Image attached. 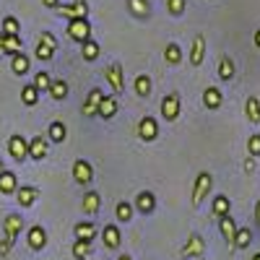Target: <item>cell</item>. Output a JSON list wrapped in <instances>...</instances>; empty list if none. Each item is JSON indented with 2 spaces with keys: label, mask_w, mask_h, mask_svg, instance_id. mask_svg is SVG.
<instances>
[{
  "label": "cell",
  "mask_w": 260,
  "mask_h": 260,
  "mask_svg": "<svg viewBox=\"0 0 260 260\" xmlns=\"http://www.w3.org/2000/svg\"><path fill=\"white\" fill-rule=\"evenodd\" d=\"M117 260H133V257H130V255H120Z\"/></svg>",
  "instance_id": "obj_50"
},
{
  "label": "cell",
  "mask_w": 260,
  "mask_h": 260,
  "mask_svg": "<svg viewBox=\"0 0 260 260\" xmlns=\"http://www.w3.org/2000/svg\"><path fill=\"white\" fill-rule=\"evenodd\" d=\"M224 104V94L219 86H208V89L203 91V107L206 110H221Z\"/></svg>",
  "instance_id": "obj_16"
},
{
  "label": "cell",
  "mask_w": 260,
  "mask_h": 260,
  "mask_svg": "<svg viewBox=\"0 0 260 260\" xmlns=\"http://www.w3.org/2000/svg\"><path fill=\"white\" fill-rule=\"evenodd\" d=\"M185 8H187V0H167V11L172 16H182Z\"/></svg>",
  "instance_id": "obj_42"
},
{
  "label": "cell",
  "mask_w": 260,
  "mask_h": 260,
  "mask_svg": "<svg viewBox=\"0 0 260 260\" xmlns=\"http://www.w3.org/2000/svg\"><path fill=\"white\" fill-rule=\"evenodd\" d=\"M21 229H24V219H21V213H8L6 216V224H3V232H6V237H3V242H0V255H11V250H13V245H16V240H18V234H21Z\"/></svg>",
  "instance_id": "obj_1"
},
{
  "label": "cell",
  "mask_w": 260,
  "mask_h": 260,
  "mask_svg": "<svg viewBox=\"0 0 260 260\" xmlns=\"http://www.w3.org/2000/svg\"><path fill=\"white\" fill-rule=\"evenodd\" d=\"M255 169H257V164H255V156H247V159H245V172H247V175H252Z\"/></svg>",
  "instance_id": "obj_44"
},
{
  "label": "cell",
  "mask_w": 260,
  "mask_h": 260,
  "mask_svg": "<svg viewBox=\"0 0 260 260\" xmlns=\"http://www.w3.org/2000/svg\"><path fill=\"white\" fill-rule=\"evenodd\" d=\"M161 117L167 120V122H175L177 117H180V112H182V99H180V94L177 91H172V94H167L164 99H161Z\"/></svg>",
  "instance_id": "obj_3"
},
{
  "label": "cell",
  "mask_w": 260,
  "mask_h": 260,
  "mask_svg": "<svg viewBox=\"0 0 260 260\" xmlns=\"http://www.w3.org/2000/svg\"><path fill=\"white\" fill-rule=\"evenodd\" d=\"M245 117L252 125H260V99L257 96H247V102H245Z\"/></svg>",
  "instance_id": "obj_30"
},
{
  "label": "cell",
  "mask_w": 260,
  "mask_h": 260,
  "mask_svg": "<svg viewBox=\"0 0 260 260\" xmlns=\"http://www.w3.org/2000/svg\"><path fill=\"white\" fill-rule=\"evenodd\" d=\"M154 208H156V195L151 192V190H141L138 195H136V211H141V213H154Z\"/></svg>",
  "instance_id": "obj_14"
},
{
  "label": "cell",
  "mask_w": 260,
  "mask_h": 260,
  "mask_svg": "<svg viewBox=\"0 0 260 260\" xmlns=\"http://www.w3.org/2000/svg\"><path fill=\"white\" fill-rule=\"evenodd\" d=\"M91 255V242L89 240H76L73 242V257L76 260H89Z\"/></svg>",
  "instance_id": "obj_37"
},
{
  "label": "cell",
  "mask_w": 260,
  "mask_h": 260,
  "mask_svg": "<svg viewBox=\"0 0 260 260\" xmlns=\"http://www.w3.org/2000/svg\"><path fill=\"white\" fill-rule=\"evenodd\" d=\"M211 211H213V216H219V219H221V216H226V213L232 211V201L226 198V195H216Z\"/></svg>",
  "instance_id": "obj_35"
},
{
  "label": "cell",
  "mask_w": 260,
  "mask_h": 260,
  "mask_svg": "<svg viewBox=\"0 0 260 260\" xmlns=\"http://www.w3.org/2000/svg\"><path fill=\"white\" fill-rule=\"evenodd\" d=\"M73 234H76V240H94L96 237V226H94V221H78L76 226H73Z\"/></svg>",
  "instance_id": "obj_29"
},
{
  "label": "cell",
  "mask_w": 260,
  "mask_h": 260,
  "mask_svg": "<svg viewBox=\"0 0 260 260\" xmlns=\"http://www.w3.org/2000/svg\"><path fill=\"white\" fill-rule=\"evenodd\" d=\"M47 151H50V138L34 136V138L29 141V159L42 161V159H47Z\"/></svg>",
  "instance_id": "obj_10"
},
{
  "label": "cell",
  "mask_w": 260,
  "mask_h": 260,
  "mask_svg": "<svg viewBox=\"0 0 260 260\" xmlns=\"http://www.w3.org/2000/svg\"><path fill=\"white\" fill-rule=\"evenodd\" d=\"M198 260H201V257H198Z\"/></svg>",
  "instance_id": "obj_53"
},
{
  "label": "cell",
  "mask_w": 260,
  "mask_h": 260,
  "mask_svg": "<svg viewBox=\"0 0 260 260\" xmlns=\"http://www.w3.org/2000/svg\"><path fill=\"white\" fill-rule=\"evenodd\" d=\"M37 198H39V190L34 185H24V187L16 190V201H18L21 208H31L37 203Z\"/></svg>",
  "instance_id": "obj_13"
},
{
  "label": "cell",
  "mask_w": 260,
  "mask_h": 260,
  "mask_svg": "<svg viewBox=\"0 0 260 260\" xmlns=\"http://www.w3.org/2000/svg\"><path fill=\"white\" fill-rule=\"evenodd\" d=\"M11 71H13L16 76H26V73L31 71V60H29V55H26V52L13 55V57H11Z\"/></svg>",
  "instance_id": "obj_21"
},
{
  "label": "cell",
  "mask_w": 260,
  "mask_h": 260,
  "mask_svg": "<svg viewBox=\"0 0 260 260\" xmlns=\"http://www.w3.org/2000/svg\"><path fill=\"white\" fill-rule=\"evenodd\" d=\"M250 242H252V232L247 226H240V229H237V234H234L232 250H245V247H250Z\"/></svg>",
  "instance_id": "obj_33"
},
{
  "label": "cell",
  "mask_w": 260,
  "mask_h": 260,
  "mask_svg": "<svg viewBox=\"0 0 260 260\" xmlns=\"http://www.w3.org/2000/svg\"><path fill=\"white\" fill-rule=\"evenodd\" d=\"M255 221H257V224H260V201H257V203H255Z\"/></svg>",
  "instance_id": "obj_47"
},
{
  "label": "cell",
  "mask_w": 260,
  "mask_h": 260,
  "mask_svg": "<svg viewBox=\"0 0 260 260\" xmlns=\"http://www.w3.org/2000/svg\"><path fill=\"white\" fill-rule=\"evenodd\" d=\"M216 73H219V78H221V81H232V78H234V73H237L234 60H232L229 55H221V57H219V65H216Z\"/></svg>",
  "instance_id": "obj_19"
},
{
  "label": "cell",
  "mask_w": 260,
  "mask_h": 260,
  "mask_svg": "<svg viewBox=\"0 0 260 260\" xmlns=\"http://www.w3.org/2000/svg\"><path fill=\"white\" fill-rule=\"evenodd\" d=\"M219 229H221L224 240H226V245H229V250H232V245H234V234H237V224H234V219H232L229 213L219 219Z\"/></svg>",
  "instance_id": "obj_24"
},
{
  "label": "cell",
  "mask_w": 260,
  "mask_h": 260,
  "mask_svg": "<svg viewBox=\"0 0 260 260\" xmlns=\"http://www.w3.org/2000/svg\"><path fill=\"white\" fill-rule=\"evenodd\" d=\"M102 240H104V247H107V250H117L120 242H122V234H120V229H117L115 224H107V226L102 229Z\"/></svg>",
  "instance_id": "obj_18"
},
{
  "label": "cell",
  "mask_w": 260,
  "mask_h": 260,
  "mask_svg": "<svg viewBox=\"0 0 260 260\" xmlns=\"http://www.w3.org/2000/svg\"><path fill=\"white\" fill-rule=\"evenodd\" d=\"M16 190H18L16 175L8 172V169H3V172H0V192H3V195H16Z\"/></svg>",
  "instance_id": "obj_23"
},
{
  "label": "cell",
  "mask_w": 260,
  "mask_h": 260,
  "mask_svg": "<svg viewBox=\"0 0 260 260\" xmlns=\"http://www.w3.org/2000/svg\"><path fill=\"white\" fill-rule=\"evenodd\" d=\"M47 138H50L52 143H62L65 138H68V125L60 122V120L50 122V125H47Z\"/></svg>",
  "instance_id": "obj_22"
},
{
  "label": "cell",
  "mask_w": 260,
  "mask_h": 260,
  "mask_svg": "<svg viewBox=\"0 0 260 260\" xmlns=\"http://www.w3.org/2000/svg\"><path fill=\"white\" fill-rule=\"evenodd\" d=\"M34 55H37V60L47 62V60H52V57H55V47H52V45H47L45 39H39V45H37Z\"/></svg>",
  "instance_id": "obj_39"
},
{
  "label": "cell",
  "mask_w": 260,
  "mask_h": 260,
  "mask_svg": "<svg viewBox=\"0 0 260 260\" xmlns=\"http://www.w3.org/2000/svg\"><path fill=\"white\" fill-rule=\"evenodd\" d=\"M252 260H260V252H255V255H252Z\"/></svg>",
  "instance_id": "obj_51"
},
{
  "label": "cell",
  "mask_w": 260,
  "mask_h": 260,
  "mask_svg": "<svg viewBox=\"0 0 260 260\" xmlns=\"http://www.w3.org/2000/svg\"><path fill=\"white\" fill-rule=\"evenodd\" d=\"M104 76H107V83H110V89H112V94L115 96H120L122 91H125V78H122V65L120 62H112L110 68L104 71Z\"/></svg>",
  "instance_id": "obj_6"
},
{
  "label": "cell",
  "mask_w": 260,
  "mask_h": 260,
  "mask_svg": "<svg viewBox=\"0 0 260 260\" xmlns=\"http://www.w3.org/2000/svg\"><path fill=\"white\" fill-rule=\"evenodd\" d=\"M164 62L167 65H180L182 62V47L175 45V42H169V45L164 47Z\"/></svg>",
  "instance_id": "obj_32"
},
{
  "label": "cell",
  "mask_w": 260,
  "mask_h": 260,
  "mask_svg": "<svg viewBox=\"0 0 260 260\" xmlns=\"http://www.w3.org/2000/svg\"><path fill=\"white\" fill-rule=\"evenodd\" d=\"M68 91H71L68 89V81H62V78L60 81H52V86H50V96L55 102H62L65 96H68Z\"/></svg>",
  "instance_id": "obj_36"
},
{
  "label": "cell",
  "mask_w": 260,
  "mask_h": 260,
  "mask_svg": "<svg viewBox=\"0 0 260 260\" xmlns=\"http://www.w3.org/2000/svg\"><path fill=\"white\" fill-rule=\"evenodd\" d=\"M42 3H45V8H52V11H55V8L60 6V0H42Z\"/></svg>",
  "instance_id": "obj_46"
},
{
  "label": "cell",
  "mask_w": 260,
  "mask_h": 260,
  "mask_svg": "<svg viewBox=\"0 0 260 260\" xmlns=\"http://www.w3.org/2000/svg\"><path fill=\"white\" fill-rule=\"evenodd\" d=\"M6 169V164H3V159H0V172H3Z\"/></svg>",
  "instance_id": "obj_52"
},
{
  "label": "cell",
  "mask_w": 260,
  "mask_h": 260,
  "mask_svg": "<svg viewBox=\"0 0 260 260\" xmlns=\"http://www.w3.org/2000/svg\"><path fill=\"white\" fill-rule=\"evenodd\" d=\"M247 154L250 156H260V133H252L250 138H247Z\"/></svg>",
  "instance_id": "obj_43"
},
{
  "label": "cell",
  "mask_w": 260,
  "mask_h": 260,
  "mask_svg": "<svg viewBox=\"0 0 260 260\" xmlns=\"http://www.w3.org/2000/svg\"><path fill=\"white\" fill-rule=\"evenodd\" d=\"M21 102H24L26 107H34L37 102H39V89L34 83H29V86H24V89H21Z\"/></svg>",
  "instance_id": "obj_38"
},
{
  "label": "cell",
  "mask_w": 260,
  "mask_h": 260,
  "mask_svg": "<svg viewBox=\"0 0 260 260\" xmlns=\"http://www.w3.org/2000/svg\"><path fill=\"white\" fill-rule=\"evenodd\" d=\"M120 110V104H117V96H104L102 104H99V117L102 120H112Z\"/></svg>",
  "instance_id": "obj_25"
},
{
  "label": "cell",
  "mask_w": 260,
  "mask_h": 260,
  "mask_svg": "<svg viewBox=\"0 0 260 260\" xmlns=\"http://www.w3.org/2000/svg\"><path fill=\"white\" fill-rule=\"evenodd\" d=\"M8 154H11L16 161H24V159H29V141H26L24 136L13 133V136L8 138Z\"/></svg>",
  "instance_id": "obj_7"
},
{
  "label": "cell",
  "mask_w": 260,
  "mask_h": 260,
  "mask_svg": "<svg viewBox=\"0 0 260 260\" xmlns=\"http://www.w3.org/2000/svg\"><path fill=\"white\" fill-rule=\"evenodd\" d=\"M34 86H37L39 91H50V86H52L50 73H47V71H39V73L34 76Z\"/></svg>",
  "instance_id": "obj_41"
},
{
  "label": "cell",
  "mask_w": 260,
  "mask_h": 260,
  "mask_svg": "<svg viewBox=\"0 0 260 260\" xmlns=\"http://www.w3.org/2000/svg\"><path fill=\"white\" fill-rule=\"evenodd\" d=\"M0 29H3V34H21V24L16 16H6L3 24H0Z\"/></svg>",
  "instance_id": "obj_40"
},
{
  "label": "cell",
  "mask_w": 260,
  "mask_h": 260,
  "mask_svg": "<svg viewBox=\"0 0 260 260\" xmlns=\"http://www.w3.org/2000/svg\"><path fill=\"white\" fill-rule=\"evenodd\" d=\"M24 52V42H21V34H6V42H3V55H18Z\"/></svg>",
  "instance_id": "obj_27"
},
{
  "label": "cell",
  "mask_w": 260,
  "mask_h": 260,
  "mask_svg": "<svg viewBox=\"0 0 260 260\" xmlns=\"http://www.w3.org/2000/svg\"><path fill=\"white\" fill-rule=\"evenodd\" d=\"M26 242H29V247H31V250H42V247H47V232H45V226L34 224V226L26 232Z\"/></svg>",
  "instance_id": "obj_15"
},
{
  "label": "cell",
  "mask_w": 260,
  "mask_h": 260,
  "mask_svg": "<svg viewBox=\"0 0 260 260\" xmlns=\"http://www.w3.org/2000/svg\"><path fill=\"white\" fill-rule=\"evenodd\" d=\"M211 190H213V175L211 172H198L195 185H192V208H198Z\"/></svg>",
  "instance_id": "obj_2"
},
{
  "label": "cell",
  "mask_w": 260,
  "mask_h": 260,
  "mask_svg": "<svg viewBox=\"0 0 260 260\" xmlns=\"http://www.w3.org/2000/svg\"><path fill=\"white\" fill-rule=\"evenodd\" d=\"M39 39H45V42H47V45H52V47L57 50V39H55V37H52L50 31H42V37H39Z\"/></svg>",
  "instance_id": "obj_45"
},
{
  "label": "cell",
  "mask_w": 260,
  "mask_h": 260,
  "mask_svg": "<svg viewBox=\"0 0 260 260\" xmlns=\"http://www.w3.org/2000/svg\"><path fill=\"white\" fill-rule=\"evenodd\" d=\"M102 99H104V91H102V89H91L89 96H86V102H83V107H81V112H83L86 117L99 115V104H102Z\"/></svg>",
  "instance_id": "obj_11"
},
{
  "label": "cell",
  "mask_w": 260,
  "mask_h": 260,
  "mask_svg": "<svg viewBox=\"0 0 260 260\" xmlns=\"http://www.w3.org/2000/svg\"><path fill=\"white\" fill-rule=\"evenodd\" d=\"M203 250H206L203 237H201V234H192L190 240L185 242V247H182V257H201Z\"/></svg>",
  "instance_id": "obj_17"
},
{
  "label": "cell",
  "mask_w": 260,
  "mask_h": 260,
  "mask_svg": "<svg viewBox=\"0 0 260 260\" xmlns=\"http://www.w3.org/2000/svg\"><path fill=\"white\" fill-rule=\"evenodd\" d=\"M55 11H57V16L68 18V21H73V18H89V3H83V0H78V3H68V6L60 3Z\"/></svg>",
  "instance_id": "obj_5"
},
{
  "label": "cell",
  "mask_w": 260,
  "mask_h": 260,
  "mask_svg": "<svg viewBox=\"0 0 260 260\" xmlns=\"http://www.w3.org/2000/svg\"><path fill=\"white\" fill-rule=\"evenodd\" d=\"M203 57H206V37L195 34L192 47H190V65H192V68H198V65H203Z\"/></svg>",
  "instance_id": "obj_12"
},
{
  "label": "cell",
  "mask_w": 260,
  "mask_h": 260,
  "mask_svg": "<svg viewBox=\"0 0 260 260\" xmlns=\"http://www.w3.org/2000/svg\"><path fill=\"white\" fill-rule=\"evenodd\" d=\"M133 89H136V94H138L141 99H148V96H151V91H154L151 76H148V73H138V76H136V81H133Z\"/></svg>",
  "instance_id": "obj_20"
},
{
  "label": "cell",
  "mask_w": 260,
  "mask_h": 260,
  "mask_svg": "<svg viewBox=\"0 0 260 260\" xmlns=\"http://www.w3.org/2000/svg\"><path fill=\"white\" fill-rule=\"evenodd\" d=\"M99 208H102L99 192H96V190H89V192L83 195V211L89 213V216H94V213H99Z\"/></svg>",
  "instance_id": "obj_31"
},
{
  "label": "cell",
  "mask_w": 260,
  "mask_h": 260,
  "mask_svg": "<svg viewBox=\"0 0 260 260\" xmlns=\"http://www.w3.org/2000/svg\"><path fill=\"white\" fill-rule=\"evenodd\" d=\"M68 37L76 39V42H83L86 39H91V24H89V18H73L68 21Z\"/></svg>",
  "instance_id": "obj_4"
},
{
  "label": "cell",
  "mask_w": 260,
  "mask_h": 260,
  "mask_svg": "<svg viewBox=\"0 0 260 260\" xmlns=\"http://www.w3.org/2000/svg\"><path fill=\"white\" fill-rule=\"evenodd\" d=\"M73 180L78 185H89L94 180V167L91 161H86V159H76L73 161Z\"/></svg>",
  "instance_id": "obj_9"
},
{
  "label": "cell",
  "mask_w": 260,
  "mask_h": 260,
  "mask_svg": "<svg viewBox=\"0 0 260 260\" xmlns=\"http://www.w3.org/2000/svg\"><path fill=\"white\" fill-rule=\"evenodd\" d=\"M138 138L146 141V143L159 138V122H156V117H151V115L141 117V122H138Z\"/></svg>",
  "instance_id": "obj_8"
},
{
  "label": "cell",
  "mask_w": 260,
  "mask_h": 260,
  "mask_svg": "<svg viewBox=\"0 0 260 260\" xmlns=\"http://www.w3.org/2000/svg\"><path fill=\"white\" fill-rule=\"evenodd\" d=\"M3 42H6V34H3V29H0V52H3Z\"/></svg>",
  "instance_id": "obj_49"
},
{
  "label": "cell",
  "mask_w": 260,
  "mask_h": 260,
  "mask_svg": "<svg viewBox=\"0 0 260 260\" xmlns=\"http://www.w3.org/2000/svg\"><path fill=\"white\" fill-rule=\"evenodd\" d=\"M133 213H136V206H130L127 201H120L115 206V216H117V221H122V224H127L130 219H133Z\"/></svg>",
  "instance_id": "obj_34"
},
{
  "label": "cell",
  "mask_w": 260,
  "mask_h": 260,
  "mask_svg": "<svg viewBox=\"0 0 260 260\" xmlns=\"http://www.w3.org/2000/svg\"><path fill=\"white\" fill-rule=\"evenodd\" d=\"M125 3H127V11L136 18H148L151 16V0H125Z\"/></svg>",
  "instance_id": "obj_26"
},
{
  "label": "cell",
  "mask_w": 260,
  "mask_h": 260,
  "mask_svg": "<svg viewBox=\"0 0 260 260\" xmlns=\"http://www.w3.org/2000/svg\"><path fill=\"white\" fill-rule=\"evenodd\" d=\"M255 47L260 50V29H255Z\"/></svg>",
  "instance_id": "obj_48"
},
{
  "label": "cell",
  "mask_w": 260,
  "mask_h": 260,
  "mask_svg": "<svg viewBox=\"0 0 260 260\" xmlns=\"http://www.w3.org/2000/svg\"><path fill=\"white\" fill-rule=\"evenodd\" d=\"M99 55H102L99 42H94V39H86L83 45H81V57H83L86 62H94V60H99Z\"/></svg>",
  "instance_id": "obj_28"
}]
</instances>
